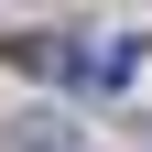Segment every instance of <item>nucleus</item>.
I'll return each mask as SVG.
<instances>
[{"instance_id":"nucleus-1","label":"nucleus","mask_w":152,"mask_h":152,"mask_svg":"<svg viewBox=\"0 0 152 152\" xmlns=\"http://www.w3.org/2000/svg\"><path fill=\"white\" fill-rule=\"evenodd\" d=\"M0 152H76V130H65V120H33V130H11Z\"/></svg>"}]
</instances>
